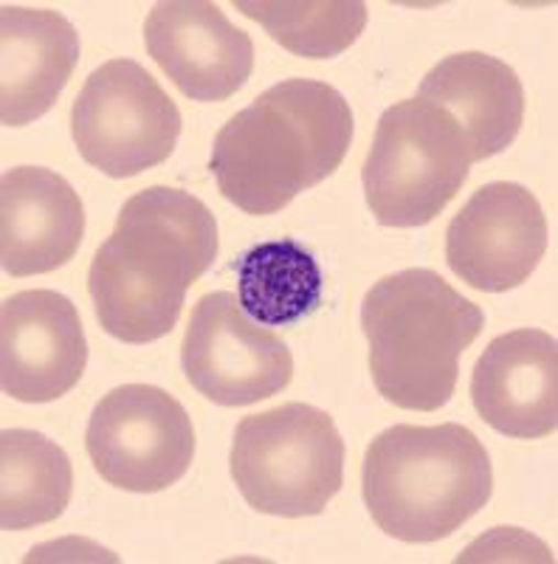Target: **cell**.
I'll list each match as a JSON object with an SVG mask.
<instances>
[{"instance_id": "obj_1", "label": "cell", "mask_w": 558, "mask_h": 564, "mask_svg": "<svg viewBox=\"0 0 558 564\" xmlns=\"http://www.w3.org/2000/svg\"><path fill=\"white\" fill-rule=\"evenodd\" d=\"M218 257V220L204 200L173 186L135 193L88 269L102 330L124 345L173 334L189 285Z\"/></svg>"}, {"instance_id": "obj_2", "label": "cell", "mask_w": 558, "mask_h": 564, "mask_svg": "<svg viewBox=\"0 0 558 564\" xmlns=\"http://www.w3.org/2000/svg\"><path fill=\"white\" fill-rule=\"evenodd\" d=\"M353 108L319 79H283L220 128L218 189L245 215H276L336 173L353 144Z\"/></svg>"}, {"instance_id": "obj_3", "label": "cell", "mask_w": 558, "mask_h": 564, "mask_svg": "<svg viewBox=\"0 0 558 564\" xmlns=\"http://www.w3.org/2000/svg\"><path fill=\"white\" fill-rule=\"evenodd\" d=\"M361 488L372 522L386 536L429 545L488 506L494 466L480 437L460 423H398L366 446Z\"/></svg>"}, {"instance_id": "obj_4", "label": "cell", "mask_w": 558, "mask_h": 564, "mask_svg": "<svg viewBox=\"0 0 558 564\" xmlns=\"http://www.w3.org/2000/svg\"><path fill=\"white\" fill-rule=\"evenodd\" d=\"M372 384L392 406L437 412L451 401L460 359L485 327L480 305L429 269L379 280L361 305Z\"/></svg>"}, {"instance_id": "obj_5", "label": "cell", "mask_w": 558, "mask_h": 564, "mask_svg": "<svg viewBox=\"0 0 558 564\" xmlns=\"http://www.w3.org/2000/svg\"><path fill=\"white\" fill-rule=\"evenodd\" d=\"M471 141L449 110L404 99L384 110L364 161L366 206L381 226H426L471 173Z\"/></svg>"}, {"instance_id": "obj_6", "label": "cell", "mask_w": 558, "mask_h": 564, "mask_svg": "<svg viewBox=\"0 0 558 564\" xmlns=\"http://www.w3.org/2000/svg\"><path fill=\"white\" fill-rule=\"evenodd\" d=\"M231 477L258 513L319 517L344 482V441L319 406L283 404L245 415L231 443Z\"/></svg>"}, {"instance_id": "obj_7", "label": "cell", "mask_w": 558, "mask_h": 564, "mask_svg": "<svg viewBox=\"0 0 558 564\" xmlns=\"http://www.w3.org/2000/svg\"><path fill=\"white\" fill-rule=\"evenodd\" d=\"M79 155L110 178H133L173 155L180 110L133 59H110L85 79L72 105Z\"/></svg>"}, {"instance_id": "obj_8", "label": "cell", "mask_w": 558, "mask_h": 564, "mask_svg": "<svg viewBox=\"0 0 558 564\" xmlns=\"http://www.w3.org/2000/svg\"><path fill=\"white\" fill-rule=\"evenodd\" d=\"M85 449L99 477L113 488L164 491L193 466V417L161 387H116L94 406Z\"/></svg>"}, {"instance_id": "obj_9", "label": "cell", "mask_w": 558, "mask_h": 564, "mask_svg": "<svg viewBox=\"0 0 558 564\" xmlns=\"http://www.w3.org/2000/svg\"><path fill=\"white\" fill-rule=\"evenodd\" d=\"M186 379L218 406H249L283 392L294 356L276 334L243 314L229 291L198 300L180 345Z\"/></svg>"}, {"instance_id": "obj_10", "label": "cell", "mask_w": 558, "mask_h": 564, "mask_svg": "<svg viewBox=\"0 0 558 564\" xmlns=\"http://www.w3.org/2000/svg\"><path fill=\"white\" fill-rule=\"evenodd\" d=\"M547 251L539 198L522 184L480 186L446 229V263L485 294L519 289Z\"/></svg>"}, {"instance_id": "obj_11", "label": "cell", "mask_w": 558, "mask_h": 564, "mask_svg": "<svg viewBox=\"0 0 558 564\" xmlns=\"http://www.w3.org/2000/svg\"><path fill=\"white\" fill-rule=\"evenodd\" d=\"M150 57L195 102H226L254 70V43L206 0L155 3L144 23Z\"/></svg>"}, {"instance_id": "obj_12", "label": "cell", "mask_w": 558, "mask_h": 564, "mask_svg": "<svg viewBox=\"0 0 558 564\" xmlns=\"http://www.w3.org/2000/svg\"><path fill=\"white\" fill-rule=\"evenodd\" d=\"M3 392L23 404H48L72 392L88 365L77 305L57 291H20L3 302Z\"/></svg>"}, {"instance_id": "obj_13", "label": "cell", "mask_w": 558, "mask_h": 564, "mask_svg": "<svg viewBox=\"0 0 558 564\" xmlns=\"http://www.w3.org/2000/svg\"><path fill=\"white\" fill-rule=\"evenodd\" d=\"M471 401L494 432L539 441L558 426V345L536 327L496 336L471 376Z\"/></svg>"}, {"instance_id": "obj_14", "label": "cell", "mask_w": 558, "mask_h": 564, "mask_svg": "<svg viewBox=\"0 0 558 564\" xmlns=\"http://www.w3.org/2000/svg\"><path fill=\"white\" fill-rule=\"evenodd\" d=\"M0 198V260L7 274H52L77 257L85 238V206L63 175L45 167L7 170Z\"/></svg>"}, {"instance_id": "obj_15", "label": "cell", "mask_w": 558, "mask_h": 564, "mask_svg": "<svg viewBox=\"0 0 558 564\" xmlns=\"http://www.w3.org/2000/svg\"><path fill=\"white\" fill-rule=\"evenodd\" d=\"M3 57V124L23 128L57 105L79 63V34L65 14L52 9H0Z\"/></svg>"}, {"instance_id": "obj_16", "label": "cell", "mask_w": 558, "mask_h": 564, "mask_svg": "<svg viewBox=\"0 0 558 564\" xmlns=\"http://www.w3.org/2000/svg\"><path fill=\"white\" fill-rule=\"evenodd\" d=\"M417 99L449 110L471 141V159L505 153L525 119V88L511 65L482 52L440 59L420 79Z\"/></svg>"}, {"instance_id": "obj_17", "label": "cell", "mask_w": 558, "mask_h": 564, "mask_svg": "<svg viewBox=\"0 0 558 564\" xmlns=\"http://www.w3.org/2000/svg\"><path fill=\"white\" fill-rule=\"evenodd\" d=\"M238 302L251 322L288 327L308 319L321 305L325 276L308 249L296 240H265L240 254Z\"/></svg>"}, {"instance_id": "obj_18", "label": "cell", "mask_w": 558, "mask_h": 564, "mask_svg": "<svg viewBox=\"0 0 558 564\" xmlns=\"http://www.w3.org/2000/svg\"><path fill=\"white\" fill-rule=\"evenodd\" d=\"M3 531H26L63 517L72 502V460L59 443L34 430H7L0 435Z\"/></svg>"}, {"instance_id": "obj_19", "label": "cell", "mask_w": 558, "mask_h": 564, "mask_svg": "<svg viewBox=\"0 0 558 564\" xmlns=\"http://www.w3.org/2000/svg\"><path fill=\"white\" fill-rule=\"evenodd\" d=\"M234 9L258 20L291 54L310 59L339 57L366 26V3L361 0H238Z\"/></svg>"}]
</instances>
